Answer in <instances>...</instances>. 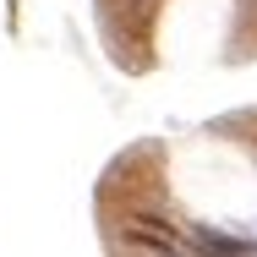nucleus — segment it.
Wrapping results in <instances>:
<instances>
[{
  "label": "nucleus",
  "mask_w": 257,
  "mask_h": 257,
  "mask_svg": "<svg viewBox=\"0 0 257 257\" xmlns=\"http://www.w3.org/2000/svg\"><path fill=\"white\" fill-rule=\"evenodd\" d=\"M137 241H143V246H148V252H154V257H181V252H170L164 241H154V235H137Z\"/></svg>",
  "instance_id": "nucleus-1"
}]
</instances>
